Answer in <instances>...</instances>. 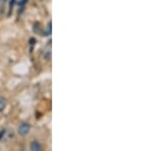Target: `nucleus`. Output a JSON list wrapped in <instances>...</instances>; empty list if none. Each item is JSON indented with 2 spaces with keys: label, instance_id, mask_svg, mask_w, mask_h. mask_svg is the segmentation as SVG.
Returning <instances> with one entry per match:
<instances>
[{
  "label": "nucleus",
  "instance_id": "obj_2",
  "mask_svg": "<svg viewBox=\"0 0 153 151\" xmlns=\"http://www.w3.org/2000/svg\"><path fill=\"white\" fill-rule=\"evenodd\" d=\"M30 148H31L32 151H41L42 150V146L41 144L38 141H33L30 145Z\"/></svg>",
  "mask_w": 153,
  "mask_h": 151
},
{
  "label": "nucleus",
  "instance_id": "obj_1",
  "mask_svg": "<svg viewBox=\"0 0 153 151\" xmlns=\"http://www.w3.org/2000/svg\"><path fill=\"white\" fill-rule=\"evenodd\" d=\"M31 130V126L28 123H22V124L19 126V129H17V132L19 134L22 135V136H26Z\"/></svg>",
  "mask_w": 153,
  "mask_h": 151
},
{
  "label": "nucleus",
  "instance_id": "obj_3",
  "mask_svg": "<svg viewBox=\"0 0 153 151\" xmlns=\"http://www.w3.org/2000/svg\"><path fill=\"white\" fill-rule=\"evenodd\" d=\"M6 99L4 97H0V112H2L4 110V108L6 107Z\"/></svg>",
  "mask_w": 153,
  "mask_h": 151
},
{
  "label": "nucleus",
  "instance_id": "obj_4",
  "mask_svg": "<svg viewBox=\"0 0 153 151\" xmlns=\"http://www.w3.org/2000/svg\"><path fill=\"white\" fill-rule=\"evenodd\" d=\"M47 32H48L49 35L51 34V22L48 23V26H47Z\"/></svg>",
  "mask_w": 153,
  "mask_h": 151
}]
</instances>
